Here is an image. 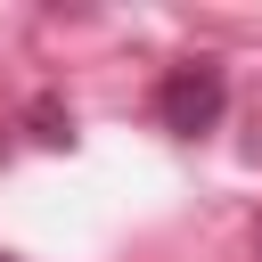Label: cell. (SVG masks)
<instances>
[{"instance_id": "cell-1", "label": "cell", "mask_w": 262, "mask_h": 262, "mask_svg": "<svg viewBox=\"0 0 262 262\" xmlns=\"http://www.w3.org/2000/svg\"><path fill=\"white\" fill-rule=\"evenodd\" d=\"M221 106H229V82H221V66H213V57H188V66H172V74H164V90H156V115H164V131H180V139L213 131V123H221Z\"/></svg>"}, {"instance_id": "cell-2", "label": "cell", "mask_w": 262, "mask_h": 262, "mask_svg": "<svg viewBox=\"0 0 262 262\" xmlns=\"http://www.w3.org/2000/svg\"><path fill=\"white\" fill-rule=\"evenodd\" d=\"M0 262H16V254H0Z\"/></svg>"}, {"instance_id": "cell-3", "label": "cell", "mask_w": 262, "mask_h": 262, "mask_svg": "<svg viewBox=\"0 0 262 262\" xmlns=\"http://www.w3.org/2000/svg\"><path fill=\"white\" fill-rule=\"evenodd\" d=\"M254 254H262V237H254Z\"/></svg>"}]
</instances>
